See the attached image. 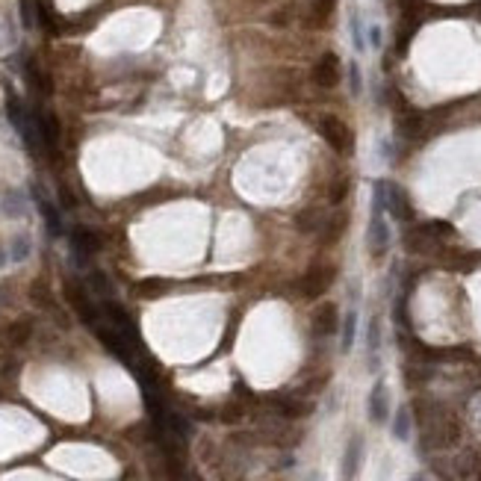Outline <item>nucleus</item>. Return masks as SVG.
<instances>
[{"label": "nucleus", "instance_id": "nucleus-23", "mask_svg": "<svg viewBox=\"0 0 481 481\" xmlns=\"http://www.w3.org/2000/svg\"><path fill=\"white\" fill-rule=\"evenodd\" d=\"M367 352H369V363H378V352H381V322L378 316L369 319V331H367Z\"/></svg>", "mask_w": 481, "mask_h": 481}, {"label": "nucleus", "instance_id": "nucleus-17", "mask_svg": "<svg viewBox=\"0 0 481 481\" xmlns=\"http://www.w3.org/2000/svg\"><path fill=\"white\" fill-rule=\"evenodd\" d=\"M355 337H357V310H348L340 322V348L343 352H352Z\"/></svg>", "mask_w": 481, "mask_h": 481}, {"label": "nucleus", "instance_id": "nucleus-30", "mask_svg": "<svg viewBox=\"0 0 481 481\" xmlns=\"http://www.w3.org/2000/svg\"><path fill=\"white\" fill-rule=\"evenodd\" d=\"M369 44H372V47H381V27H378V24L369 27Z\"/></svg>", "mask_w": 481, "mask_h": 481}, {"label": "nucleus", "instance_id": "nucleus-12", "mask_svg": "<svg viewBox=\"0 0 481 481\" xmlns=\"http://www.w3.org/2000/svg\"><path fill=\"white\" fill-rule=\"evenodd\" d=\"M360 461H363V440L355 434L352 440L345 443V452H343V481H355L357 478Z\"/></svg>", "mask_w": 481, "mask_h": 481}, {"label": "nucleus", "instance_id": "nucleus-29", "mask_svg": "<svg viewBox=\"0 0 481 481\" xmlns=\"http://www.w3.org/2000/svg\"><path fill=\"white\" fill-rule=\"evenodd\" d=\"M59 201H62L65 210H74V207H77V198L69 192V186H59Z\"/></svg>", "mask_w": 481, "mask_h": 481}, {"label": "nucleus", "instance_id": "nucleus-21", "mask_svg": "<svg viewBox=\"0 0 481 481\" xmlns=\"http://www.w3.org/2000/svg\"><path fill=\"white\" fill-rule=\"evenodd\" d=\"M275 408L284 413L287 420H302L310 413V405L307 402H298V399H275Z\"/></svg>", "mask_w": 481, "mask_h": 481}, {"label": "nucleus", "instance_id": "nucleus-11", "mask_svg": "<svg viewBox=\"0 0 481 481\" xmlns=\"http://www.w3.org/2000/svg\"><path fill=\"white\" fill-rule=\"evenodd\" d=\"M32 198H36V207H39L42 219H44V225H47V234H51V237H62V234H65V227H62V215H59L57 204H54L51 198H47L39 186L32 189Z\"/></svg>", "mask_w": 481, "mask_h": 481}, {"label": "nucleus", "instance_id": "nucleus-15", "mask_svg": "<svg viewBox=\"0 0 481 481\" xmlns=\"http://www.w3.org/2000/svg\"><path fill=\"white\" fill-rule=\"evenodd\" d=\"M4 215L6 219H24L27 215V198L21 189H6L4 195Z\"/></svg>", "mask_w": 481, "mask_h": 481}, {"label": "nucleus", "instance_id": "nucleus-16", "mask_svg": "<svg viewBox=\"0 0 481 481\" xmlns=\"http://www.w3.org/2000/svg\"><path fill=\"white\" fill-rule=\"evenodd\" d=\"M348 195H352V177L340 174V177L331 180V189H328V204L331 207H343L348 201Z\"/></svg>", "mask_w": 481, "mask_h": 481}, {"label": "nucleus", "instance_id": "nucleus-20", "mask_svg": "<svg viewBox=\"0 0 481 481\" xmlns=\"http://www.w3.org/2000/svg\"><path fill=\"white\" fill-rule=\"evenodd\" d=\"M410 408H399L396 410V417H393V437L399 440V443H408L410 440Z\"/></svg>", "mask_w": 481, "mask_h": 481}, {"label": "nucleus", "instance_id": "nucleus-24", "mask_svg": "<svg viewBox=\"0 0 481 481\" xmlns=\"http://www.w3.org/2000/svg\"><path fill=\"white\" fill-rule=\"evenodd\" d=\"M86 278H89V287H92L95 295H101L104 302H107V298H112V284H109V278L101 269H92Z\"/></svg>", "mask_w": 481, "mask_h": 481}, {"label": "nucleus", "instance_id": "nucleus-13", "mask_svg": "<svg viewBox=\"0 0 481 481\" xmlns=\"http://www.w3.org/2000/svg\"><path fill=\"white\" fill-rule=\"evenodd\" d=\"M348 222H352V215H348V213L331 215V219L322 225V230H319V242L322 245H337L348 234Z\"/></svg>", "mask_w": 481, "mask_h": 481}, {"label": "nucleus", "instance_id": "nucleus-28", "mask_svg": "<svg viewBox=\"0 0 481 481\" xmlns=\"http://www.w3.org/2000/svg\"><path fill=\"white\" fill-rule=\"evenodd\" d=\"M345 71H348V92H352V95L357 97V95L363 92V74H360V65L352 59V62H348V69H345Z\"/></svg>", "mask_w": 481, "mask_h": 481}, {"label": "nucleus", "instance_id": "nucleus-19", "mask_svg": "<svg viewBox=\"0 0 481 481\" xmlns=\"http://www.w3.org/2000/svg\"><path fill=\"white\" fill-rule=\"evenodd\" d=\"M295 225H298V230H304V234H313V230H322V210L319 207H307V210H302L295 215Z\"/></svg>", "mask_w": 481, "mask_h": 481}, {"label": "nucleus", "instance_id": "nucleus-26", "mask_svg": "<svg viewBox=\"0 0 481 481\" xmlns=\"http://www.w3.org/2000/svg\"><path fill=\"white\" fill-rule=\"evenodd\" d=\"M348 30H352V44H355V51L363 54V51H367V39H363L360 12H355V9H352V15H348Z\"/></svg>", "mask_w": 481, "mask_h": 481}, {"label": "nucleus", "instance_id": "nucleus-7", "mask_svg": "<svg viewBox=\"0 0 481 481\" xmlns=\"http://www.w3.org/2000/svg\"><path fill=\"white\" fill-rule=\"evenodd\" d=\"M387 213L396 222H413V215H417V210L410 204V195L399 184H393V180H387Z\"/></svg>", "mask_w": 481, "mask_h": 481}, {"label": "nucleus", "instance_id": "nucleus-33", "mask_svg": "<svg viewBox=\"0 0 481 481\" xmlns=\"http://www.w3.org/2000/svg\"><path fill=\"white\" fill-rule=\"evenodd\" d=\"M310 481H319V478H310Z\"/></svg>", "mask_w": 481, "mask_h": 481}, {"label": "nucleus", "instance_id": "nucleus-32", "mask_svg": "<svg viewBox=\"0 0 481 481\" xmlns=\"http://www.w3.org/2000/svg\"><path fill=\"white\" fill-rule=\"evenodd\" d=\"M408 481H425V475H413V478H408Z\"/></svg>", "mask_w": 481, "mask_h": 481}, {"label": "nucleus", "instance_id": "nucleus-27", "mask_svg": "<svg viewBox=\"0 0 481 481\" xmlns=\"http://www.w3.org/2000/svg\"><path fill=\"white\" fill-rule=\"evenodd\" d=\"M18 9H21V24H24V30L39 27V6H36V0H18Z\"/></svg>", "mask_w": 481, "mask_h": 481}, {"label": "nucleus", "instance_id": "nucleus-2", "mask_svg": "<svg viewBox=\"0 0 481 481\" xmlns=\"http://www.w3.org/2000/svg\"><path fill=\"white\" fill-rule=\"evenodd\" d=\"M337 280V263H313V266L298 278V292H302L307 302H316V298H322L331 287H334Z\"/></svg>", "mask_w": 481, "mask_h": 481}, {"label": "nucleus", "instance_id": "nucleus-5", "mask_svg": "<svg viewBox=\"0 0 481 481\" xmlns=\"http://www.w3.org/2000/svg\"><path fill=\"white\" fill-rule=\"evenodd\" d=\"M32 121H36V133H39V142H42V151L54 154L59 148V139H62L59 119L54 112H47V109H32Z\"/></svg>", "mask_w": 481, "mask_h": 481}, {"label": "nucleus", "instance_id": "nucleus-3", "mask_svg": "<svg viewBox=\"0 0 481 481\" xmlns=\"http://www.w3.org/2000/svg\"><path fill=\"white\" fill-rule=\"evenodd\" d=\"M390 239H393V234L384 219V210H372L369 227H367V248H369L372 260H384V254L390 251Z\"/></svg>", "mask_w": 481, "mask_h": 481}, {"label": "nucleus", "instance_id": "nucleus-22", "mask_svg": "<svg viewBox=\"0 0 481 481\" xmlns=\"http://www.w3.org/2000/svg\"><path fill=\"white\" fill-rule=\"evenodd\" d=\"M30 251H32V239L27 234H15L12 242H9V260L12 263H24L30 257Z\"/></svg>", "mask_w": 481, "mask_h": 481}, {"label": "nucleus", "instance_id": "nucleus-8", "mask_svg": "<svg viewBox=\"0 0 481 481\" xmlns=\"http://www.w3.org/2000/svg\"><path fill=\"white\" fill-rule=\"evenodd\" d=\"M65 295H69V302H71V307L80 313V319L86 322V325H97V319H101V310H97L95 304H92V298L86 295V290L83 287H77L74 280H69V284H65Z\"/></svg>", "mask_w": 481, "mask_h": 481}, {"label": "nucleus", "instance_id": "nucleus-31", "mask_svg": "<svg viewBox=\"0 0 481 481\" xmlns=\"http://www.w3.org/2000/svg\"><path fill=\"white\" fill-rule=\"evenodd\" d=\"M6 260H9V251H4V248H0V269L6 266Z\"/></svg>", "mask_w": 481, "mask_h": 481}, {"label": "nucleus", "instance_id": "nucleus-18", "mask_svg": "<svg viewBox=\"0 0 481 481\" xmlns=\"http://www.w3.org/2000/svg\"><path fill=\"white\" fill-rule=\"evenodd\" d=\"M30 337H32V322H30V319H15V322L6 328V340H9V345H15V348H21Z\"/></svg>", "mask_w": 481, "mask_h": 481}, {"label": "nucleus", "instance_id": "nucleus-10", "mask_svg": "<svg viewBox=\"0 0 481 481\" xmlns=\"http://www.w3.org/2000/svg\"><path fill=\"white\" fill-rule=\"evenodd\" d=\"M367 413H369V420L375 425H384L390 420V396H387V384H384V381H375V387L369 390Z\"/></svg>", "mask_w": 481, "mask_h": 481}, {"label": "nucleus", "instance_id": "nucleus-9", "mask_svg": "<svg viewBox=\"0 0 481 481\" xmlns=\"http://www.w3.org/2000/svg\"><path fill=\"white\" fill-rule=\"evenodd\" d=\"M340 322H343V316H340V307L334 302H322L316 310H313V331H316L319 337L337 334Z\"/></svg>", "mask_w": 481, "mask_h": 481}, {"label": "nucleus", "instance_id": "nucleus-1", "mask_svg": "<svg viewBox=\"0 0 481 481\" xmlns=\"http://www.w3.org/2000/svg\"><path fill=\"white\" fill-rule=\"evenodd\" d=\"M316 130H319V136L325 139V145L334 154H340V157H352L355 154V130L348 127L340 115L322 112L316 119Z\"/></svg>", "mask_w": 481, "mask_h": 481}, {"label": "nucleus", "instance_id": "nucleus-4", "mask_svg": "<svg viewBox=\"0 0 481 481\" xmlns=\"http://www.w3.org/2000/svg\"><path fill=\"white\" fill-rule=\"evenodd\" d=\"M310 80H313V86H319V89H337V86H340V80H343V65H340V57H337L334 51L322 54L316 62H313Z\"/></svg>", "mask_w": 481, "mask_h": 481}, {"label": "nucleus", "instance_id": "nucleus-25", "mask_svg": "<svg viewBox=\"0 0 481 481\" xmlns=\"http://www.w3.org/2000/svg\"><path fill=\"white\" fill-rule=\"evenodd\" d=\"M334 9H337V0H316L313 4V27H325L328 21H331V15H334Z\"/></svg>", "mask_w": 481, "mask_h": 481}, {"label": "nucleus", "instance_id": "nucleus-14", "mask_svg": "<svg viewBox=\"0 0 481 481\" xmlns=\"http://www.w3.org/2000/svg\"><path fill=\"white\" fill-rule=\"evenodd\" d=\"M24 74H27V83H30V86L36 89L39 95H51V92H54L51 77H47V74L42 71V65H39L36 59H30V62L24 65Z\"/></svg>", "mask_w": 481, "mask_h": 481}, {"label": "nucleus", "instance_id": "nucleus-6", "mask_svg": "<svg viewBox=\"0 0 481 481\" xmlns=\"http://www.w3.org/2000/svg\"><path fill=\"white\" fill-rule=\"evenodd\" d=\"M69 242H71V251H74V260L80 263H86L92 254H97V248H101V239H97V234L92 227H83V225H77L71 234H69Z\"/></svg>", "mask_w": 481, "mask_h": 481}]
</instances>
